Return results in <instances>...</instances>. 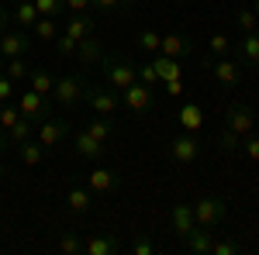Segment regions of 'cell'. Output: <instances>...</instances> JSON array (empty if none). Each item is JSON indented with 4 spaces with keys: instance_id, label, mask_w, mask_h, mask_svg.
Returning a JSON list of instances; mask_svg holds the SVG:
<instances>
[{
    "instance_id": "1",
    "label": "cell",
    "mask_w": 259,
    "mask_h": 255,
    "mask_svg": "<svg viewBox=\"0 0 259 255\" xmlns=\"http://www.w3.org/2000/svg\"><path fill=\"white\" fill-rule=\"evenodd\" d=\"M100 69H104V79H107V86L121 93L124 86H132L135 79H139V62H132L128 56H121V52H104V59H100Z\"/></svg>"
},
{
    "instance_id": "2",
    "label": "cell",
    "mask_w": 259,
    "mask_h": 255,
    "mask_svg": "<svg viewBox=\"0 0 259 255\" xmlns=\"http://www.w3.org/2000/svg\"><path fill=\"white\" fill-rule=\"evenodd\" d=\"M87 76L80 73H66V76L56 79V90H52V100L62 104V107H80L83 100H87Z\"/></svg>"
},
{
    "instance_id": "3",
    "label": "cell",
    "mask_w": 259,
    "mask_h": 255,
    "mask_svg": "<svg viewBox=\"0 0 259 255\" xmlns=\"http://www.w3.org/2000/svg\"><path fill=\"white\" fill-rule=\"evenodd\" d=\"M204 66H207V73H211V79L218 83L221 90H239L242 86V62L232 59V56H221V59H204Z\"/></svg>"
},
{
    "instance_id": "4",
    "label": "cell",
    "mask_w": 259,
    "mask_h": 255,
    "mask_svg": "<svg viewBox=\"0 0 259 255\" xmlns=\"http://www.w3.org/2000/svg\"><path fill=\"white\" fill-rule=\"evenodd\" d=\"M225 217H228V207H225L221 196H200L194 203V221L200 228H207V231H218L225 224Z\"/></svg>"
},
{
    "instance_id": "5",
    "label": "cell",
    "mask_w": 259,
    "mask_h": 255,
    "mask_svg": "<svg viewBox=\"0 0 259 255\" xmlns=\"http://www.w3.org/2000/svg\"><path fill=\"white\" fill-rule=\"evenodd\" d=\"M121 104H124L132 114L145 118V114H152V107H156V90L135 79L132 86H124V90H121Z\"/></svg>"
},
{
    "instance_id": "6",
    "label": "cell",
    "mask_w": 259,
    "mask_h": 255,
    "mask_svg": "<svg viewBox=\"0 0 259 255\" xmlns=\"http://www.w3.org/2000/svg\"><path fill=\"white\" fill-rule=\"evenodd\" d=\"M18 111H21V118H28L31 124H38V121L52 118V97H41V93H35V90L28 86V90L18 97Z\"/></svg>"
},
{
    "instance_id": "7",
    "label": "cell",
    "mask_w": 259,
    "mask_h": 255,
    "mask_svg": "<svg viewBox=\"0 0 259 255\" xmlns=\"http://www.w3.org/2000/svg\"><path fill=\"white\" fill-rule=\"evenodd\" d=\"M35 45V35L28 28H18V31H4L0 35V59H14V56H28Z\"/></svg>"
},
{
    "instance_id": "8",
    "label": "cell",
    "mask_w": 259,
    "mask_h": 255,
    "mask_svg": "<svg viewBox=\"0 0 259 255\" xmlns=\"http://www.w3.org/2000/svg\"><path fill=\"white\" fill-rule=\"evenodd\" d=\"M87 104L100 118H114V111L121 107V93H114L111 86H87Z\"/></svg>"
},
{
    "instance_id": "9",
    "label": "cell",
    "mask_w": 259,
    "mask_h": 255,
    "mask_svg": "<svg viewBox=\"0 0 259 255\" xmlns=\"http://www.w3.org/2000/svg\"><path fill=\"white\" fill-rule=\"evenodd\" d=\"M169 159L177 162V166H190V162H197L200 159V138L194 131H183L169 141Z\"/></svg>"
},
{
    "instance_id": "10",
    "label": "cell",
    "mask_w": 259,
    "mask_h": 255,
    "mask_svg": "<svg viewBox=\"0 0 259 255\" xmlns=\"http://www.w3.org/2000/svg\"><path fill=\"white\" fill-rule=\"evenodd\" d=\"M66 131H69V121H62V118H45V121H38V131H35V138H38L41 145L52 152V148H59L62 141H66Z\"/></svg>"
},
{
    "instance_id": "11",
    "label": "cell",
    "mask_w": 259,
    "mask_h": 255,
    "mask_svg": "<svg viewBox=\"0 0 259 255\" xmlns=\"http://www.w3.org/2000/svg\"><path fill=\"white\" fill-rule=\"evenodd\" d=\"M225 124L232 128V131H239V135H249V131H256V111L252 107H245V104H228L225 107Z\"/></svg>"
},
{
    "instance_id": "12",
    "label": "cell",
    "mask_w": 259,
    "mask_h": 255,
    "mask_svg": "<svg viewBox=\"0 0 259 255\" xmlns=\"http://www.w3.org/2000/svg\"><path fill=\"white\" fill-rule=\"evenodd\" d=\"M87 186H90V193L97 196H111L121 190V176L114 173V169H104V166H97L90 176H87Z\"/></svg>"
},
{
    "instance_id": "13",
    "label": "cell",
    "mask_w": 259,
    "mask_h": 255,
    "mask_svg": "<svg viewBox=\"0 0 259 255\" xmlns=\"http://www.w3.org/2000/svg\"><path fill=\"white\" fill-rule=\"evenodd\" d=\"M194 228H197V221H194V203H173V207H169V231L183 241Z\"/></svg>"
},
{
    "instance_id": "14",
    "label": "cell",
    "mask_w": 259,
    "mask_h": 255,
    "mask_svg": "<svg viewBox=\"0 0 259 255\" xmlns=\"http://www.w3.org/2000/svg\"><path fill=\"white\" fill-rule=\"evenodd\" d=\"M159 52L162 56H169V59H187V56H194V41L187 38V35H162L159 41Z\"/></svg>"
},
{
    "instance_id": "15",
    "label": "cell",
    "mask_w": 259,
    "mask_h": 255,
    "mask_svg": "<svg viewBox=\"0 0 259 255\" xmlns=\"http://www.w3.org/2000/svg\"><path fill=\"white\" fill-rule=\"evenodd\" d=\"M73 148H76V156H80V159H90V162H100L104 152H107V145L97 141L90 131H80V135L73 138Z\"/></svg>"
},
{
    "instance_id": "16",
    "label": "cell",
    "mask_w": 259,
    "mask_h": 255,
    "mask_svg": "<svg viewBox=\"0 0 259 255\" xmlns=\"http://www.w3.org/2000/svg\"><path fill=\"white\" fill-rule=\"evenodd\" d=\"M100 59H104V45H100V38L87 35V38L76 41V62H80V66H100Z\"/></svg>"
},
{
    "instance_id": "17",
    "label": "cell",
    "mask_w": 259,
    "mask_h": 255,
    "mask_svg": "<svg viewBox=\"0 0 259 255\" xmlns=\"http://www.w3.org/2000/svg\"><path fill=\"white\" fill-rule=\"evenodd\" d=\"M183 245H187V252L194 255H211V245H214V231H207V228H194L190 235L183 238Z\"/></svg>"
},
{
    "instance_id": "18",
    "label": "cell",
    "mask_w": 259,
    "mask_h": 255,
    "mask_svg": "<svg viewBox=\"0 0 259 255\" xmlns=\"http://www.w3.org/2000/svg\"><path fill=\"white\" fill-rule=\"evenodd\" d=\"M38 18L41 14H38V7H35V0H18V4L11 7V21H14L18 28H28V31H31V24Z\"/></svg>"
},
{
    "instance_id": "19",
    "label": "cell",
    "mask_w": 259,
    "mask_h": 255,
    "mask_svg": "<svg viewBox=\"0 0 259 255\" xmlns=\"http://www.w3.org/2000/svg\"><path fill=\"white\" fill-rule=\"evenodd\" d=\"M235 59H239L242 66H259V31H249V35L239 41Z\"/></svg>"
},
{
    "instance_id": "20",
    "label": "cell",
    "mask_w": 259,
    "mask_h": 255,
    "mask_svg": "<svg viewBox=\"0 0 259 255\" xmlns=\"http://www.w3.org/2000/svg\"><path fill=\"white\" fill-rule=\"evenodd\" d=\"M28 86H31L35 93H41V97H52V90H56V76H52L45 66H35V69L28 73Z\"/></svg>"
},
{
    "instance_id": "21",
    "label": "cell",
    "mask_w": 259,
    "mask_h": 255,
    "mask_svg": "<svg viewBox=\"0 0 259 255\" xmlns=\"http://www.w3.org/2000/svg\"><path fill=\"white\" fill-rule=\"evenodd\" d=\"M45 156H49V148H45V145H41L35 135L28 138V141H21V145H18V159L24 162V166H38Z\"/></svg>"
},
{
    "instance_id": "22",
    "label": "cell",
    "mask_w": 259,
    "mask_h": 255,
    "mask_svg": "<svg viewBox=\"0 0 259 255\" xmlns=\"http://www.w3.org/2000/svg\"><path fill=\"white\" fill-rule=\"evenodd\" d=\"M177 121H180L183 131H194V135H197L200 124H204V111H200L197 104H183V107L177 111Z\"/></svg>"
},
{
    "instance_id": "23",
    "label": "cell",
    "mask_w": 259,
    "mask_h": 255,
    "mask_svg": "<svg viewBox=\"0 0 259 255\" xmlns=\"http://www.w3.org/2000/svg\"><path fill=\"white\" fill-rule=\"evenodd\" d=\"M152 66H156V76H159V83H166V79H180V76H183V66H180V59H169V56H162V52H156Z\"/></svg>"
},
{
    "instance_id": "24",
    "label": "cell",
    "mask_w": 259,
    "mask_h": 255,
    "mask_svg": "<svg viewBox=\"0 0 259 255\" xmlns=\"http://www.w3.org/2000/svg\"><path fill=\"white\" fill-rule=\"evenodd\" d=\"M66 203H69L73 214H90V207H94V193H90V186H87V190H83V186H73V190L66 193Z\"/></svg>"
},
{
    "instance_id": "25",
    "label": "cell",
    "mask_w": 259,
    "mask_h": 255,
    "mask_svg": "<svg viewBox=\"0 0 259 255\" xmlns=\"http://www.w3.org/2000/svg\"><path fill=\"white\" fill-rule=\"evenodd\" d=\"M83 131H90L97 141H104V145H107V141L114 138V124H111L107 118H100V114H94V118L83 121Z\"/></svg>"
},
{
    "instance_id": "26",
    "label": "cell",
    "mask_w": 259,
    "mask_h": 255,
    "mask_svg": "<svg viewBox=\"0 0 259 255\" xmlns=\"http://www.w3.org/2000/svg\"><path fill=\"white\" fill-rule=\"evenodd\" d=\"M69 38H87V35H94V21H90V14H69V21H66V28H62Z\"/></svg>"
},
{
    "instance_id": "27",
    "label": "cell",
    "mask_w": 259,
    "mask_h": 255,
    "mask_svg": "<svg viewBox=\"0 0 259 255\" xmlns=\"http://www.w3.org/2000/svg\"><path fill=\"white\" fill-rule=\"evenodd\" d=\"M118 252V241L111 235H94L87 238V248H83V255H114Z\"/></svg>"
},
{
    "instance_id": "28",
    "label": "cell",
    "mask_w": 259,
    "mask_h": 255,
    "mask_svg": "<svg viewBox=\"0 0 259 255\" xmlns=\"http://www.w3.org/2000/svg\"><path fill=\"white\" fill-rule=\"evenodd\" d=\"M83 248H87L83 231H62L59 235V252L62 255H83Z\"/></svg>"
},
{
    "instance_id": "29",
    "label": "cell",
    "mask_w": 259,
    "mask_h": 255,
    "mask_svg": "<svg viewBox=\"0 0 259 255\" xmlns=\"http://www.w3.org/2000/svg\"><path fill=\"white\" fill-rule=\"evenodd\" d=\"M4 73L14 79V83H28V73H31V66H28V56H14V59H4Z\"/></svg>"
},
{
    "instance_id": "30",
    "label": "cell",
    "mask_w": 259,
    "mask_h": 255,
    "mask_svg": "<svg viewBox=\"0 0 259 255\" xmlns=\"http://www.w3.org/2000/svg\"><path fill=\"white\" fill-rule=\"evenodd\" d=\"M31 35H35L38 41H56L59 24H56V18H38L35 24H31Z\"/></svg>"
},
{
    "instance_id": "31",
    "label": "cell",
    "mask_w": 259,
    "mask_h": 255,
    "mask_svg": "<svg viewBox=\"0 0 259 255\" xmlns=\"http://www.w3.org/2000/svg\"><path fill=\"white\" fill-rule=\"evenodd\" d=\"M239 145H242V135H239V131H232L228 124H221V131H218V148H221V152H228V156H235V152H239Z\"/></svg>"
},
{
    "instance_id": "32",
    "label": "cell",
    "mask_w": 259,
    "mask_h": 255,
    "mask_svg": "<svg viewBox=\"0 0 259 255\" xmlns=\"http://www.w3.org/2000/svg\"><path fill=\"white\" fill-rule=\"evenodd\" d=\"M207 52H211V59H221V56H232V38L218 31V35H211L207 38Z\"/></svg>"
},
{
    "instance_id": "33",
    "label": "cell",
    "mask_w": 259,
    "mask_h": 255,
    "mask_svg": "<svg viewBox=\"0 0 259 255\" xmlns=\"http://www.w3.org/2000/svg\"><path fill=\"white\" fill-rule=\"evenodd\" d=\"M28 138H31V121L21 118L18 124H14V128L7 131V148H18L21 141H28Z\"/></svg>"
},
{
    "instance_id": "34",
    "label": "cell",
    "mask_w": 259,
    "mask_h": 255,
    "mask_svg": "<svg viewBox=\"0 0 259 255\" xmlns=\"http://www.w3.org/2000/svg\"><path fill=\"white\" fill-rule=\"evenodd\" d=\"M18 121H21L18 104H11V100H7V104H0V131H4V135H7V131L18 124Z\"/></svg>"
},
{
    "instance_id": "35",
    "label": "cell",
    "mask_w": 259,
    "mask_h": 255,
    "mask_svg": "<svg viewBox=\"0 0 259 255\" xmlns=\"http://www.w3.org/2000/svg\"><path fill=\"white\" fill-rule=\"evenodd\" d=\"M235 24L242 28V35H249V31H259V14L252 7H245V11H235Z\"/></svg>"
},
{
    "instance_id": "36",
    "label": "cell",
    "mask_w": 259,
    "mask_h": 255,
    "mask_svg": "<svg viewBox=\"0 0 259 255\" xmlns=\"http://www.w3.org/2000/svg\"><path fill=\"white\" fill-rule=\"evenodd\" d=\"M239 152H242V156H249V162H259V131H249V135H242Z\"/></svg>"
},
{
    "instance_id": "37",
    "label": "cell",
    "mask_w": 259,
    "mask_h": 255,
    "mask_svg": "<svg viewBox=\"0 0 259 255\" xmlns=\"http://www.w3.org/2000/svg\"><path fill=\"white\" fill-rule=\"evenodd\" d=\"M56 56H59V59H73V56H76V38H69L66 31L56 35Z\"/></svg>"
},
{
    "instance_id": "38",
    "label": "cell",
    "mask_w": 259,
    "mask_h": 255,
    "mask_svg": "<svg viewBox=\"0 0 259 255\" xmlns=\"http://www.w3.org/2000/svg\"><path fill=\"white\" fill-rule=\"evenodd\" d=\"M35 7H38L41 18H59L66 11V0H35Z\"/></svg>"
},
{
    "instance_id": "39",
    "label": "cell",
    "mask_w": 259,
    "mask_h": 255,
    "mask_svg": "<svg viewBox=\"0 0 259 255\" xmlns=\"http://www.w3.org/2000/svg\"><path fill=\"white\" fill-rule=\"evenodd\" d=\"M156 252H159V245L139 231V235H135V241H132V255H156Z\"/></svg>"
},
{
    "instance_id": "40",
    "label": "cell",
    "mask_w": 259,
    "mask_h": 255,
    "mask_svg": "<svg viewBox=\"0 0 259 255\" xmlns=\"http://www.w3.org/2000/svg\"><path fill=\"white\" fill-rule=\"evenodd\" d=\"M211 255H242V241H228V238H214Z\"/></svg>"
},
{
    "instance_id": "41",
    "label": "cell",
    "mask_w": 259,
    "mask_h": 255,
    "mask_svg": "<svg viewBox=\"0 0 259 255\" xmlns=\"http://www.w3.org/2000/svg\"><path fill=\"white\" fill-rule=\"evenodd\" d=\"M139 83H145V86H159V76H156V66L152 62H145V66H139Z\"/></svg>"
},
{
    "instance_id": "42",
    "label": "cell",
    "mask_w": 259,
    "mask_h": 255,
    "mask_svg": "<svg viewBox=\"0 0 259 255\" xmlns=\"http://www.w3.org/2000/svg\"><path fill=\"white\" fill-rule=\"evenodd\" d=\"M159 41H162V35H156V31H139V45L145 52H159Z\"/></svg>"
},
{
    "instance_id": "43",
    "label": "cell",
    "mask_w": 259,
    "mask_h": 255,
    "mask_svg": "<svg viewBox=\"0 0 259 255\" xmlns=\"http://www.w3.org/2000/svg\"><path fill=\"white\" fill-rule=\"evenodd\" d=\"M94 11H104V14H118V11H128L124 0H94Z\"/></svg>"
},
{
    "instance_id": "44",
    "label": "cell",
    "mask_w": 259,
    "mask_h": 255,
    "mask_svg": "<svg viewBox=\"0 0 259 255\" xmlns=\"http://www.w3.org/2000/svg\"><path fill=\"white\" fill-rule=\"evenodd\" d=\"M14 86H18L14 79L7 76V73H0V104H7V100L14 97Z\"/></svg>"
},
{
    "instance_id": "45",
    "label": "cell",
    "mask_w": 259,
    "mask_h": 255,
    "mask_svg": "<svg viewBox=\"0 0 259 255\" xmlns=\"http://www.w3.org/2000/svg\"><path fill=\"white\" fill-rule=\"evenodd\" d=\"M66 11L69 14H87V11H94V0H66Z\"/></svg>"
},
{
    "instance_id": "46",
    "label": "cell",
    "mask_w": 259,
    "mask_h": 255,
    "mask_svg": "<svg viewBox=\"0 0 259 255\" xmlns=\"http://www.w3.org/2000/svg\"><path fill=\"white\" fill-rule=\"evenodd\" d=\"M11 24H14V21H11V7H7V4L0 0V35H4V31H7Z\"/></svg>"
},
{
    "instance_id": "47",
    "label": "cell",
    "mask_w": 259,
    "mask_h": 255,
    "mask_svg": "<svg viewBox=\"0 0 259 255\" xmlns=\"http://www.w3.org/2000/svg\"><path fill=\"white\" fill-rule=\"evenodd\" d=\"M180 90H183V76L180 79H166V93H169V97H177Z\"/></svg>"
},
{
    "instance_id": "48",
    "label": "cell",
    "mask_w": 259,
    "mask_h": 255,
    "mask_svg": "<svg viewBox=\"0 0 259 255\" xmlns=\"http://www.w3.org/2000/svg\"><path fill=\"white\" fill-rule=\"evenodd\" d=\"M4 148H7V135L0 131V156H4Z\"/></svg>"
},
{
    "instance_id": "49",
    "label": "cell",
    "mask_w": 259,
    "mask_h": 255,
    "mask_svg": "<svg viewBox=\"0 0 259 255\" xmlns=\"http://www.w3.org/2000/svg\"><path fill=\"white\" fill-rule=\"evenodd\" d=\"M135 4H139V0H124V7H128V11H132V7H135Z\"/></svg>"
},
{
    "instance_id": "50",
    "label": "cell",
    "mask_w": 259,
    "mask_h": 255,
    "mask_svg": "<svg viewBox=\"0 0 259 255\" xmlns=\"http://www.w3.org/2000/svg\"><path fill=\"white\" fill-rule=\"evenodd\" d=\"M252 11H256V14H259V0H252Z\"/></svg>"
},
{
    "instance_id": "51",
    "label": "cell",
    "mask_w": 259,
    "mask_h": 255,
    "mask_svg": "<svg viewBox=\"0 0 259 255\" xmlns=\"http://www.w3.org/2000/svg\"><path fill=\"white\" fill-rule=\"evenodd\" d=\"M173 4H190V0H173Z\"/></svg>"
},
{
    "instance_id": "52",
    "label": "cell",
    "mask_w": 259,
    "mask_h": 255,
    "mask_svg": "<svg viewBox=\"0 0 259 255\" xmlns=\"http://www.w3.org/2000/svg\"><path fill=\"white\" fill-rule=\"evenodd\" d=\"M0 176H4V162H0Z\"/></svg>"
},
{
    "instance_id": "53",
    "label": "cell",
    "mask_w": 259,
    "mask_h": 255,
    "mask_svg": "<svg viewBox=\"0 0 259 255\" xmlns=\"http://www.w3.org/2000/svg\"><path fill=\"white\" fill-rule=\"evenodd\" d=\"M256 193H259V179H256Z\"/></svg>"
},
{
    "instance_id": "54",
    "label": "cell",
    "mask_w": 259,
    "mask_h": 255,
    "mask_svg": "<svg viewBox=\"0 0 259 255\" xmlns=\"http://www.w3.org/2000/svg\"><path fill=\"white\" fill-rule=\"evenodd\" d=\"M11 4H18V0H11Z\"/></svg>"
}]
</instances>
